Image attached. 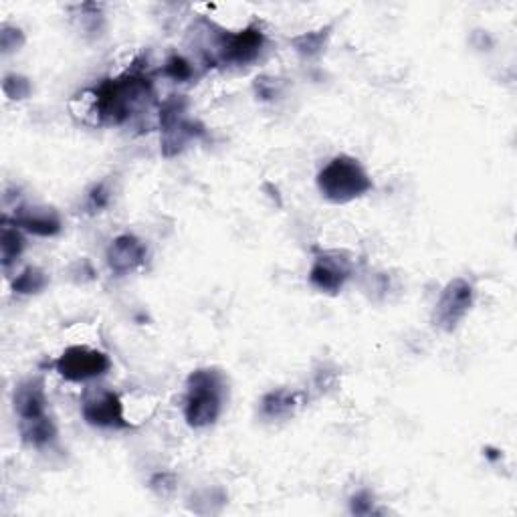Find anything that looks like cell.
Instances as JSON below:
<instances>
[{
    "mask_svg": "<svg viewBox=\"0 0 517 517\" xmlns=\"http://www.w3.org/2000/svg\"><path fill=\"white\" fill-rule=\"evenodd\" d=\"M93 114L99 124L124 126L154 106V85L144 71H128L91 89Z\"/></svg>",
    "mask_w": 517,
    "mask_h": 517,
    "instance_id": "cell-1",
    "label": "cell"
},
{
    "mask_svg": "<svg viewBox=\"0 0 517 517\" xmlns=\"http://www.w3.org/2000/svg\"><path fill=\"white\" fill-rule=\"evenodd\" d=\"M229 380L219 368H198L186 378L184 421L190 429L213 427L227 406Z\"/></svg>",
    "mask_w": 517,
    "mask_h": 517,
    "instance_id": "cell-2",
    "label": "cell"
},
{
    "mask_svg": "<svg viewBox=\"0 0 517 517\" xmlns=\"http://www.w3.org/2000/svg\"><path fill=\"white\" fill-rule=\"evenodd\" d=\"M316 184L320 194L332 204H348L374 190V182L368 170L358 158L350 154L334 156L318 172Z\"/></svg>",
    "mask_w": 517,
    "mask_h": 517,
    "instance_id": "cell-3",
    "label": "cell"
},
{
    "mask_svg": "<svg viewBox=\"0 0 517 517\" xmlns=\"http://www.w3.org/2000/svg\"><path fill=\"white\" fill-rule=\"evenodd\" d=\"M267 45V37L259 25H247L237 33L219 31L211 35V49L206 51V61L213 65L245 67L255 63Z\"/></svg>",
    "mask_w": 517,
    "mask_h": 517,
    "instance_id": "cell-4",
    "label": "cell"
},
{
    "mask_svg": "<svg viewBox=\"0 0 517 517\" xmlns=\"http://www.w3.org/2000/svg\"><path fill=\"white\" fill-rule=\"evenodd\" d=\"M81 417L89 427L101 431L132 429L120 394L108 386H89L83 390Z\"/></svg>",
    "mask_w": 517,
    "mask_h": 517,
    "instance_id": "cell-5",
    "label": "cell"
},
{
    "mask_svg": "<svg viewBox=\"0 0 517 517\" xmlns=\"http://www.w3.org/2000/svg\"><path fill=\"white\" fill-rule=\"evenodd\" d=\"M158 124H160V144L162 154L166 158L178 156L188 142L202 136V126L190 118H186V101L182 97L166 99L160 112H158Z\"/></svg>",
    "mask_w": 517,
    "mask_h": 517,
    "instance_id": "cell-6",
    "label": "cell"
},
{
    "mask_svg": "<svg viewBox=\"0 0 517 517\" xmlns=\"http://www.w3.org/2000/svg\"><path fill=\"white\" fill-rule=\"evenodd\" d=\"M53 370L67 382H91L101 376H106L112 370V360L110 356L97 350V348H87V346H69L57 356L53 362Z\"/></svg>",
    "mask_w": 517,
    "mask_h": 517,
    "instance_id": "cell-7",
    "label": "cell"
},
{
    "mask_svg": "<svg viewBox=\"0 0 517 517\" xmlns=\"http://www.w3.org/2000/svg\"><path fill=\"white\" fill-rule=\"evenodd\" d=\"M473 301H475V287L463 277L451 279L443 287L439 301L435 305L433 326L447 334L455 332L461 326V322L469 316Z\"/></svg>",
    "mask_w": 517,
    "mask_h": 517,
    "instance_id": "cell-8",
    "label": "cell"
},
{
    "mask_svg": "<svg viewBox=\"0 0 517 517\" xmlns=\"http://www.w3.org/2000/svg\"><path fill=\"white\" fill-rule=\"evenodd\" d=\"M354 275V261L348 253L338 249H322L314 255L309 267V285L326 295H338Z\"/></svg>",
    "mask_w": 517,
    "mask_h": 517,
    "instance_id": "cell-9",
    "label": "cell"
},
{
    "mask_svg": "<svg viewBox=\"0 0 517 517\" xmlns=\"http://www.w3.org/2000/svg\"><path fill=\"white\" fill-rule=\"evenodd\" d=\"M13 408L19 419V425L51 417L43 378L33 376L19 382V386L13 392Z\"/></svg>",
    "mask_w": 517,
    "mask_h": 517,
    "instance_id": "cell-10",
    "label": "cell"
},
{
    "mask_svg": "<svg viewBox=\"0 0 517 517\" xmlns=\"http://www.w3.org/2000/svg\"><path fill=\"white\" fill-rule=\"evenodd\" d=\"M13 225H17L23 233L27 235H35V237H43V239H51L57 237L63 231V221L61 215L51 209V206H19L13 217H7Z\"/></svg>",
    "mask_w": 517,
    "mask_h": 517,
    "instance_id": "cell-11",
    "label": "cell"
},
{
    "mask_svg": "<svg viewBox=\"0 0 517 517\" xmlns=\"http://www.w3.org/2000/svg\"><path fill=\"white\" fill-rule=\"evenodd\" d=\"M146 257H148V247L144 245L142 239H138L132 233L118 235L106 251L108 267L116 275H130L138 271L146 263Z\"/></svg>",
    "mask_w": 517,
    "mask_h": 517,
    "instance_id": "cell-12",
    "label": "cell"
},
{
    "mask_svg": "<svg viewBox=\"0 0 517 517\" xmlns=\"http://www.w3.org/2000/svg\"><path fill=\"white\" fill-rule=\"evenodd\" d=\"M303 404V394L293 388H275L269 390L259 402V415L265 421H289Z\"/></svg>",
    "mask_w": 517,
    "mask_h": 517,
    "instance_id": "cell-13",
    "label": "cell"
},
{
    "mask_svg": "<svg viewBox=\"0 0 517 517\" xmlns=\"http://www.w3.org/2000/svg\"><path fill=\"white\" fill-rule=\"evenodd\" d=\"M25 247V233L3 217V225H0V263H3L5 271H9L21 259Z\"/></svg>",
    "mask_w": 517,
    "mask_h": 517,
    "instance_id": "cell-14",
    "label": "cell"
},
{
    "mask_svg": "<svg viewBox=\"0 0 517 517\" xmlns=\"http://www.w3.org/2000/svg\"><path fill=\"white\" fill-rule=\"evenodd\" d=\"M19 433H21L23 443L31 449H37V451L51 449L57 443V437H59V431H57V425H55L53 417H45L41 421L19 425Z\"/></svg>",
    "mask_w": 517,
    "mask_h": 517,
    "instance_id": "cell-15",
    "label": "cell"
},
{
    "mask_svg": "<svg viewBox=\"0 0 517 517\" xmlns=\"http://www.w3.org/2000/svg\"><path fill=\"white\" fill-rule=\"evenodd\" d=\"M332 31H334V25H326V27H320L316 31L301 33V35L291 39V47L295 49V53L301 59H307V61L318 59L326 51L328 41L332 37Z\"/></svg>",
    "mask_w": 517,
    "mask_h": 517,
    "instance_id": "cell-16",
    "label": "cell"
},
{
    "mask_svg": "<svg viewBox=\"0 0 517 517\" xmlns=\"http://www.w3.org/2000/svg\"><path fill=\"white\" fill-rule=\"evenodd\" d=\"M49 285V275L35 265L25 267L13 281H11V289L17 295H39L41 291H45Z\"/></svg>",
    "mask_w": 517,
    "mask_h": 517,
    "instance_id": "cell-17",
    "label": "cell"
},
{
    "mask_svg": "<svg viewBox=\"0 0 517 517\" xmlns=\"http://www.w3.org/2000/svg\"><path fill=\"white\" fill-rule=\"evenodd\" d=\"M112 186L110 180H101L93 184L85 196V209L89 215H97L101 211H106L112 204Z\"/></svg>",
    "mask_w": 517,
    "mask_h": 517,
    "instance_id": "cell-18",
    "label": "cell"
},
{
    "mask_svg": "<svg viewBox=\"0 0 517 517\" xmlns=\"http://www.w3.org/2000/svg\"><path fill=\"white\" fill-rule=\"evenodd\" d=\"M164 75L170 77L176 83H186L194 77V65L192 61H188L186 57L174 53L172 57H168V61L164 63Z\"/></svg>",
    "mask_w": 517,
    "mask_h": 517,
    "instance_id": "cell-19",
    "label": "cell"
},
{
    "mask_svg": "<svg viewBox=\"0 0 517 517\" xmlns=\"http://www.w3.org/2000/svg\"><path fill=\"white\" fill-rule=\"evenodd\" d=\"M3 91L11 101H23L31 97L33 93V83L29 77L19 75V73H9L3 81Z\"/></svg>",
    "mask_w": 517,
    "mask_h": 517,
    "instance_id": "cell-20",
    "label": "cell"
},
{
    "mask_svg": "<svg viewBox=\"0 0 517 517\" xmlns=\"http://www.w3.org/2000/svg\"><path fill=\"white\" fill-rule=\"evenodd\" d=\"M25 33L17 27L11 25H3L0 29V49H3V55H11L15 51H19L25 45Z\"/></svg>",
    "mask_w": 517,
    "mask_h": 517,
    "instance_id": "cell-21",
    "label": "cell"
},
{
    "mask_svg": "<svg viewBox=\"0 0 517 517\" xmlns=\"http://www.w3.org/2000/svg\"><path fill=\"white\" fill-rule=\"evenodd\" d=\"M352 515H372L376 513V499L368 489H362L350 497Z\"/></svg>",
    "mask_w": 517,
    "mask_h": 517,
    "instance_id": "cell-22",
    "label": "cell"
},
{
    "mask_svg": "<svg viewBox=\"0 0 517 517\" xmlns=\"http://www.w3.org/2000/svg\"><path fill=\"white\" fill-rule=\"evenodd\" d=\"M277 79H269V77H257L255 79V91L261 99H273L277 95Z\"/></svg>",
    "mask_w": 517,
    "mask_h": 517,
    "instance_id": "cell-23",
    "label": "cell"
},
{
    "mask_svg": "<svg viewBox=\"0 0 517 517\" xmlns=\"http://www.w3.org/2000/svg\"><path fill=\"white\" fill-rule=\"evenodd\" d=\"M170 477H172V475H156V477L152 479V489H156L160 495L172 493V491H174V479L168 483Z\"/></svg>",
    "mask_w": 517,
    "mask_h": 517,
    "instance_id": "cell-24",
    "label": "cell"
}]
</instances>
